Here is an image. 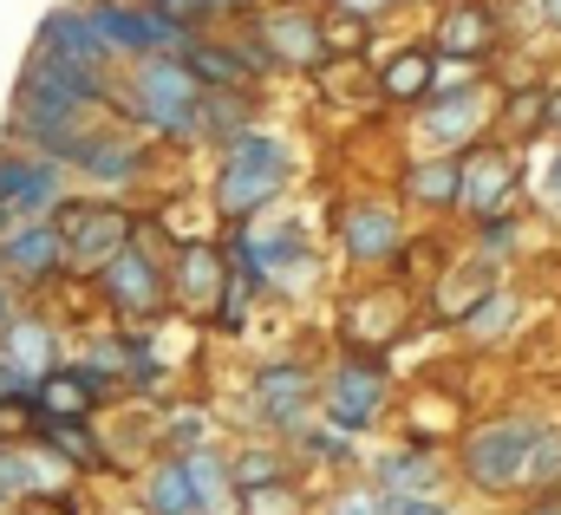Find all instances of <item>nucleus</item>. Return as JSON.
Masks as SVG:
<instances>
[{
    "instance_id": "obj_1",
    "label": "nucleus",
    "mask_w": 561,
    "mask_h": 515,
    "mask_svg": "<svg viewBox=\"0 0 561 515\" xmlns=\"http://www.w3.org/2000/svg\"><path fill=\"white\" fill-rule=\"evenodd\" d=\"M280 176H287L280 150L268 144V137H249V144L229 157V176H222V209H229V216H249V209H262V203L280 190Z\"/></svg>"
},
{
    "instance_id": "obj_2",
    "label": "nucleus",
    "mask_w": 561,
    "mask_h": 515,
    "mask_svg": "<svg viewBox=\"0 0 561 515\" xmlns=\"http://www.w3.org/2000/svg\"><path fill=\"white\" fill-rule=\"evenodd\" d=\"M529 444H536V431L529 424H496V431H477L470 437V477L483 483V490H510L523 470H529Z\"/></svg>"
},
{
    "instance_id": "obj_3",
    "label": "nucleus",
    "mask_w": 561,
    "mask_h": 515,
    "mask_svg": "<svg viewBox=\"0 0 561 515\" xmlns=\"http://www.w3.org/2000/svg\"><path fill=\"white\" fill-rule=\"evenodd\" d=\"M138 85H144V99H150L144 112H150L157 125L183 130L190 118H196V112H190V105H196V79H190L183 66H170V59H150V66H144V79H138Z\"/></svg>"
},
{
    "instance_id": "obj_4",
    "label": "nucleus",
    "mask_w": 561,
    "mask_h": 515,
    "mask_svg": "<svg viewBox=\"0 0 561 515\" xmlns=\"http://www.w3.org/2000/svg\"><path fill=\"white\" fill-rule=\"evenodd\" d=\"M125 216H92V209H66V255L79 261V267H99V261H112L125 249Z\"/></svg>"
},
{
    "instance_id": "obj_5",
    "label": "nucleus",
    "mask_w": 561,
    "mask_h": 515,
    "mask_svg": "<svg viewBox=\"0 0 561 515\" xmlns=\"http://www.w3.org/2000/svg\"><path fill=\"white\" fill-rule=\"evenodd\" d=\"M72 105H79V99H66L59 85H46V79H33V72H26V92H20L13 125L33 130V137H66V125H72Z\"/></svg>"
},
{
    "instance_id": "obj_6",
    "label": "nucleus",
    "mask_w": 561,
    "mask_h": 515,
    "mask_svg": "<svg viewBox=\"0 0 561 515\" xmlns=\"http://www.w3.org/2000/svg\"><path fill=\"white\" fill-rule=\"evenodd\" d=\"M92 26H99L105 46H170V39H176V20H163V13H118V7H99Z\"/></svg>"
},
{
    "instance_id": "obj_7",
    "label": "nucleus",
    "mask_w": 561,
    "mask_h": 515,
    "mask_svg": "<svg viewBox=\"0 0 561 515\" xmlns=\"http://www.w3.org/2000/svg\"><path fill=\"white\" fill-rule=\"evenodd\" d=\"M379 373H366V366H346L340 379H333V424L340 431H359V424H373V411H379Z\"/></svg>"
},
{
    "instance_id": "obj_8",
    "label": "nucleus",
    "mask_w": 561,
    "mask_h": 515,
    "mask_svg": "<svg viewBox=\"0 0 561 515\" xmlns=\"http://www.w3.org/2000/svg\"><path fill=\"white\" fill-rule=\"evenodd\" d=\"M105 287H112L131 313H157V294H163V287H157V267L144 255H131V249H118V255L105 261Z\"/></svg>"
},
{
    "instance_id": "obj_9",
    "label": "nucleus",
    "mask_w": 561,
    "mask_h": 515,
    "mask_svg": "<svg viewBox=\"0 0 561 515\" xmlns=\"http://www.w3.org/2000/svg\"><path fill=\"white\" fill-rule=\"evenodd\" d=\"M255 404H262L275 424H294V417L307 411V373H300V366H268V373L255 379Z\"/></svg>"
},
{
    "instance_id": "obj_10",
    "label": "nucleus",
    "mask_w": 561,
    "mask_h": 515,
    "mask_svg": "<svg viewBox=\"0 0 561 515\" xmlns=\"http://www.w3.org/2000/svg\"><path fill=\"white\" fill-rule=\"evenodd\" d=\"M33 79L59 85L66 99H92V92H99L92 66H85V59H72V53H59V46H39V59H33Z\"/></svg>"
},
{
    "instance_id": "obj_11",
    "label": "nucleus",
    "mask_w": 561,
    "mask_h": 515,
    "mask_svg": "<svg viewBox=\"0 0 561 515\" xmlns=\"http://www.w3.org/2000/svg\"><path fill=\"white\" fill-rule=\"evenodd\" d=\"M392 242H399L392 209H353V216H346V249H353L359 261H379Z\"/></svg>"
},
{
    "instance_id": "obj_12",
    "label": "nucleus",
    "mask_w": 561,
    "mask_h": 515,
    "mask_svg": "<svg viewBox=\"0 0 561 515\" xmlns=\"http://www.w3.org/2000/svg\"><path fill=\"white\" fill-rule=\"evenodd\" d=\"M39 46H59V53L85 59V66H99V59H105L99 26H92V20H72V13H53V20H46V33H39Z\"/></svg>"
},
{
    "instance_id": "obj_13",
    "label": "nucleus",
    "mask_w": 561,
    "mask_h": 515,
    "mask_svg": "<svg viewBox=\"0 0 561 515\" xmlns=\"http://www.w3.org/2000/svg\"><path fill=\"white\" fill-rule=\"evenodd\" d=\"M53 170L39 163V170H26V163H0V203L7 209H39V203H53Z\"/></svg>"
},
{
    "instance_id": "obj_14",
    "label": "nucleus",
    "mask_w": 561,
    "mask_h": 515,
    "mask_svg": "<svg viewBox=\"0 0 561 515\" xmlns=\"http://www.w3.org/2000/svg\"><path fill=\"white\" fill-rule=\"evenodd\" d=\"M7 261H13L20 274H46V267L66 261V236H59V229H26V236L7 242Z\"/></svg>"
},
{
    "instance_id": "obj_15",
    "label": "nucleus",
    "mask_w": 561,
    "mask_h": 515,
    "mask_svg": "<svg viewBox=\"0 0 561 515\" xmlns=\"http://www.w3.org/2000/svg\"><path fill=\"white\" fill-rule=\"evenodd\" d=\"M503 190H510V163H503V157H477V163H470V176L457 183V196H463L470 209H496V203H503Z\"/></svg>"
},
{
    "instance_id": "obj_16",
    "label": "nucleus",
    "mask_w": 561,
    "mask_h": 515,
    "mask_svg": "<svg viewBox=\"0 0 561 515\" xmlns=\"http://www.w3.org/2000/svg\"><path fill=\"white\" fill-rule=\"evenodd\" d=\"M150 510H157V515H190V510H196V483H190V464L150 470Z\"/></svg>"
},
{
    "instance_id": "obj_17",
    "label": "nucleus",
    "mask_w": 561,
    "mask_h": 515,
    "mask_svg": "<svg viewBox=\"0 0 561 515\" xmlns=\"http://www.w3.org/2000/svg\"><path fill=\"white\" fill-rule=\"evenodd\" d=\"M262 33H268V46H275L280 59H313V53H320V46H327V39H320V26H313V20H268V26H262Z\"/></svg>"
},
{
    "instance_id": "obj_18",
    "label": "nucleus",
    "mask_w": 561,
    "mask_h": 515,
    "mask_svg": "<svg viewBox=\"0 0 561 515\" xmlns=\"http://www.w3.org/2000/svg\"><path fill=\"white\" fill-rule=\"evenodd\" d=\"M85 379H72V373H46V386H39V404L53 411V417H85Z\"/></svg>"
},
{
    "instance_id": "obj_19",
    "label": "nucleus",
    "mask_w": 561,
    "mask_h": 515,
    "mask_svg": "<svg viewBox=\"0 0 561 515\" xmlns=\"http://www.w3.org/2000/svg\"><path fill=\"white\" fill-rule=\"evenodd\" d=\"M483 39H490V20H483V13H450V20H444V53L463 59V53H477Z\"/></svg>"
},
{
    "instance_id": "obj_20",
    "label": "nucleus",
    "mask_w": 561,
    "mask_h": 515,
    "mask_svg": "<svg viewBox=\"0 0 561 515\" xmlns=\"http://www.w3.org/2000/svg\"><path fill=\"white\" fill-rule=\"evenodd\" d=\"M424 85H431V59H424V53L392 59V72H386V92H392V99H419Z\"/></svg>"
},
{
    "instance_id": "obj_21",
    "label": "nucleus",
    "mask_w": 561,
    "mask_h": 515,
    "mask_svg": "<svg viewBox=\"0 0 561 515\" xmlns=\"http://www.w3.org/2000/svg\"><path fill=\"white\" fill-rule=\"evenodd\" d=\"M183 294L209 307V294H216V255H209V249H190V255H183Z\"/></svg>"
},
{
    "instance_id": "obj_22",
    "label": "nucleus",
    "mask_w": 561,
    "mask_h": 515,
    "mask_svg": "<svg viewBox=\"0 0 561 515\" xmlns=\"http://www.w3.org/2000/svg\"><path fill=\"white\" fill-rule=\"evenodd\" d=\"M457 183H463V176H457V163H424L419 176H412V190H419L424 203H450V196H457Z\"/></svg>"
},
{
    "instance_id": "obj_23",
    "label": "nucleus",
    "mask_w": 561,
    "mask_h": 515,
    "mask_svg": "<svg viewBox=\"0 0 561 515\" xmlns=\"http://www.w3.org/2000/svg\"><path fill=\"white\" fill-rule=\"evenodd\" d=\"M79 163H85L92 176H131V157H125L118 144H79Z\"/></svg>"
},
{
    "instance_id": "obj_24",
    "label": "nucleus",
    "mask_w": 561,
    "mask_h": 515,
    "mask_svg": "<svg viewBox=\"0 0 561 515\" xmlns=\"http://www.w3.org/2000/svg\"><path fill=\"white\" fill-rule=\"evenodd\" d=\"M39 359L53 366V340H46L39 327H13V366H26V373H39Z\"/></svg>"
},
{
    "instance_id": "obj_25",
    "label": "nucleus",
    "mask_w": 561,
    "mask_h": 515,
    "mask_svg": "<svg viewBox=\"0 0 561 515\" xmlns=\"http://www.w3.org/2000/svg\"><path fill=\"white\" fill-rule=\"evenodd\" d=\"M386 483H392L399 496H419L424 483H431V464H424V457H392V464H386Z\"/></svg>"
},
{
    "instance_id": "obj_26",
    "label": "nucleus",
    "mask_w": 561,
    "mask_h": 515,
    "mask_svg": "<svg viewBox=\"0 0 561 515\" xmlns=\"http://www.w3.org/2000/svg\"><path fill=\"white\" fill-rule=\"evenodd\" d=\"M523 477H536V483H549V477H561V437H556V431L529 444V470H523Z\"/></svg>"
},
{
    "instance_id": "obj_27",
    "label": "nucleus",
    "mask_w": 561,
    "mask_h": 515,
    "mask_svg": "<svg viewBox=\"0 0 561 515\" xmlns=\"http://www.w3.org/2000/svg\"><path fill=\"white\" fill-rule=\"evenodd\" d=\"M249 515H300V503H294V490H280V483H255V490H249Z\"/></svg>"
},
{
    "instance_id": "obj_28",
    "label": "nucleus",
    "mask_w": 561,
    "mask_h": 515,
    "mask_svg": "<svg viewBox=\"0 0 561 515\" xmlns=\"http://www.w3.org/2000/svg\"><path fill=\"white\" fill-rule=\"evenodd\" d=\"M470 125H477V105H470V99H450L444 112H431V130H437V137H463Z\"/></svg>"
},
{
    "instance_id": "obj_29",
    "label": "nucleus",
    "mask_w": 561,
    "mask_h": 515,
    "mask_svg": "<svg viewBox=\"0 0 561 515\" xmlns=\"http://www.w3.org/2000/svg\"><path fill=\"white\" fill-rule=\"evenodd\" d=\"M190 483H196V503L209 510V503L222 496V464H216V457H196V464H190Z\"/></svg>"
},
{
    "instance_id": "obj_30",
    "label": "nucleus",
    "mask_w": 561,
    "mask_h": 515,
    "mask_svg": "<svg viewBox=\"0 0 561 515\" xmlns=\"http://www.w3.org/2000/svg\"><path fill=\"white\" fill-rule=\"evenodd\" d=\"M236 483H249V490H255V483H275V457H268V450H249V457L236 464Z\"/></svg>"
},
{
    "instance_id": "obj_31",
    "label": "nucleus",
    "mask_w": 561,
    "mask_h": 515,
    "mask_svg": "<svg viewBox=\"0 0 561 515\" xmlns=\"http://www.w3.org/2000/svg\"><path fill=\"white\" fill-rule=\"evenodd\" d=\"M386 515H444V503H431V496H392Z\"/></svg>"
},
{
    "instance_id": "obj_32",
    "label": "nucleus",
    "mask_w": 561,
    "mask_h": 515,
    "mask_svg": "<svg viewBox=\"0 0 561 515\" xmlns=\"http://www.w3.org/2000/svg\"><path fill=\"white\" fill-rule=\"evenodd\" d=\"M320 39H327V46H359V26H353V20H333Z\"/></svg>"
},
{
    "instance_id": "obj_33",
    "label": "nucleus",
    "mask_w": 561,
    "mask_h": 515,
    "mask_svg": "<svg viewBox=\"0 0 561 515\" xmlns=\"http://www.w3.org/2000/svg\"><path fill=\"white\" fill-rule=\"evenodd\" d=\"M190 66H196V72H209V79H236V66H229V59H216V53H196Z\"/></svg>"
},
{
    "instance_id": "obj_34",
    "label": "nucleus",
    "mask_w": 561,
    "mask_h": 515,
    "mask_svg": "<svg viewBox=\"0 0 561 515\" xmlns=\"http://www.w3.org/2000/svg\"><path fill=\"white\" fill-rule=\"evenodd\" d=\"M327 515H379V503H373V496H340Z\"/></svg>"
},
{
    "instance_id": "obj_35",
    "label": "nucleus",
    "mask_w": 561,
    "mask_h": 515,
    "mask_svg": "<svg viewBox=\"0 0 561 515\" xmlns=\"http://www.w3.org/2000/svg\"><path fill=\"white\" fill-rule=\"evenodd\" d=\"M340 7H346V13H359V20H366V13H379V7H386V0H340Z\"/></svg>"
},
{
    "instance_id": "obj_36",
    "label": "nucleus",
    "mask_w": 561,
    "mask_h": 515,
    "mask_svg": "<svg viewBox=\"0 0 561 515\" xmlns=\"http://www.w3.org/2000/svg\"><path fill=\"white\" fill-rule=\"evenodd\" d=\"M549 190H556V196H561V170H556V176H549Z\"/></svg>"
},
{
    "instance_id": "obj_37",
    "label": "nucleus",
    "mask_w": 561,
    "mask_h": 515,
    "mask_svg": "<svg viewBox=\"0 0 561 515\" xmlns=\"http://www.w3.org/2000/svg\"><path fill=\"white\" fill-rule=\"evenodd\" d=\"M549 118H556V125H561V99H556V105H549Z\"/></svg>"
},
{
    "instance_id": "obj_38",
    "label": "nucleus",
    "mask_w": 561,
    "mask_h": 515,
    "mask_svg": "<svg viewBox=\"0 0 561 515\" xmlns=\"http://www.w3.org/2000/svg\"><path fill=\"white\" fill-rule=\"evenodd\" d=\"M542 515H561V510H542Z\"/></svg>"
},
{
    "instance_id": "obj_39",
    "label": "nucleus",
    "mask_w": 561,
    "mask_h": 515,
    "mask_svg": "<svg viewBox=\"0 0 561 515\" xmlns=\"http://www.w3.org/2000/svg\"><path fill=\"white\" fill-rule=\"evenodd\" d=\"M556 13H561V0H556Z\"/></svg>"
}]
</instances>
